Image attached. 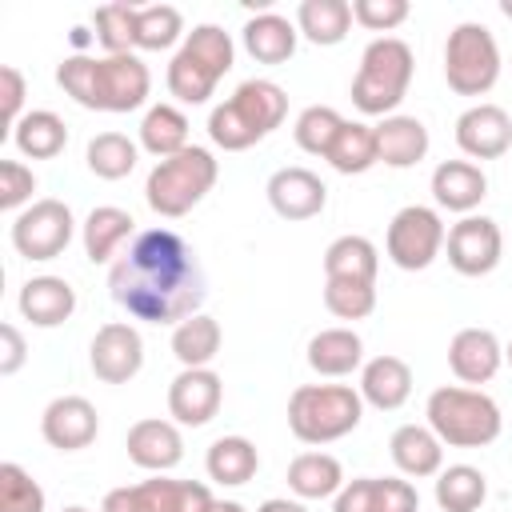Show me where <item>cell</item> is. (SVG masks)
Returning a JSON list of instances; mask_svg holds the SVG:
<instances>
[{"instance_id": "34", "label": "cell", "mask_w": 512, "mask_h": 512, "mask_svg": "<svg viewBox=\"0 0 512 512\" xmlns=\"http://www.w3.org/2000/svg\"><path fill=\"white\" fill-rule=\"evenodd\" d=\"M220 344H224L220 320H212L208 312H196L172 328V356L180 360V368H212Z\"/></svg>"}, {"instance_id": "47", "label": "cell", "mask_w": 512, "mask_h": 512, "mask_svg": "<svg viewBox=\"0 0 512 512\" xmlns=\"http://www.w3.org/2000/svg\"><path fill=\"white\" fill-rule=\"evenodd\" d=\"M0 84H4V132L0 136H12V128L20 124V116H24V96H28V80H24V72L16 68V64H4L0 68Z\"/></svg>"}, {"instance_id": "44", "label": "cell", "mask_w": 512, "mask_h": 512, "mask_svg": "<svg viewBox=\"0 0 512 512\" xmlns=\"http://www.w3.org/2000/svg\"><path fill=\"white\" fill-rule=\"evenodd\" d=\"M32 192H36V172L20 160H0V208L20 216L28 204H36Z\"/></svg>"}, {"instance_id": "39", "label": "cell", "mask_w": 512, "mask_h": 512, "mask_svg": "<svg viewBox=\"0 0 512 512\" xmlns=\"http://www.w3.org/2000/svg\"><path fill=\"white\" fill-rule=\"evenodd\" d=\"M184 16L176 4H148L136 8V48L140 52H168L172 44H184Z\"/></svg>"}, {"instance_id": "14", "label": "cell", "mask_w": 512, "mask_h": 512, "mask_svg": "<svg viewBox=\"0 0 512 512\" xmlns=\"http://www.w3.org/2000/svg\"><path fill=\"white\" fill-rule=\"evenodd\" d=\"M88 368L104 384H128L144 368V336L128 320H108L88 344Z\"/></svg>"}, {"instance_id": "45", "label": "cell", "mask_w": 512, "mask_h": 512, "mask_svg": "<svg viewBox=\"0 0 512 512\" xmlns=\"http://www.w3.org/2000/svg\"><path fill=\"white\" fill-rule=\"evenodd\" d=\"M372 512H420V492L408 476H372Z\"/></svg>"}, {"instance_id": "42", "label": "cell", "mask_w": 512, "mask_h": 512, "mask_svg": "<svg viewBox=\"0 0 512 512\" xmlns=\"http://www.w3.org/2000/svg\"><path fill=\"white\" fill-rule=\"evenodd\" d=\"M48 496L44 488L32 480L28 468H20L16 460L0 464V512H44Z\"/></svg>"}, {"instance_id": "22", "label": "cell", "mask_w": 512, "mask_h": 512, "mask_svg": "<svg viewBox=\"0 0 512 512\" xmlns=\"http://www.w3.org/2000/svg\"><path fill=\"white\" fill-rule=\"evenodd\" d=\"M356 392H360L364 404H372V408H380V412L404 408L408 396H412V368H408V360H400V356H392V352H380V356L364 360Z\"/></svg>"}, {"instance_id": "46", "label": "cell", "mask_w": 512, "mask_h": 512, "mask_svg": "<svg viewBox=\"0 0 512 512\" xmlns=\"http://www.w3.org/2000/svg\"><path fill=\"white\" fill-rule=\"evenodd\" d=\"M408 0H352V20L368 32H392L408 20Z\"/></svg>"}, {"instance_id": "54", "label": "cell", "mask_w": 512, "mask_h": 512, "mask_svg": "<svg viewBox=\"0 0 512 512\" xmlns=\"http://www.w3.org/2000/svg\"><path fill=\"white\" fill-rule=\"evenodd\" d=\"M504 360H508V368H512V340L504 344Z\"/></svg>"}, {"instance_id": "25", "label": "cell", "mask_w": 512, "mask_h": 512, "mask_svg": "<svg viewBox=\"0 0 512 512\" xmlns=\"http://www.w3.org/2000/svg\"><path fill=\"white\" fill-rule=\"evenodd\" d=\"M296 40H300L296 20H288V16L272 12V8L248 16L244 32H240V44L256 64H288L292 52H296Z\"/></svg>"}, {"instance_id": "43", "label": "cell", "mask_w": 512, "mask_h": 512, "mask_svg": "<svg viewBox=\"0 0 512 512\" xmlns=\"http://www.w3.org/2000/svg\"><path fill=\"white\" fill-rule=\"evenodd\" d=\"M324 308L336 320H368L376 312V284L324 280Z\"/></svg>"}, {"instance_id": "21", "label": "cell", "mask_w": 512, "mask_h": 512, "mask_svg": "<svg viewBox=\"0 0 512 512\" xmlns=\"http://www.w3.org/2000/svg\"><path fill=\"white\" fill-rule=\"evenodd\" d=\"M16 308L32 328H60L76 312V288L64 276H48L44 272V276H32V280L20 284Z\"/></svg>"}, {"instance_id": "38", "label": "cell", "mask_w": 512, "mask_h": 512, "mask_svg": "<svg viewBox=\"0 0 512 512\" xmlns=\"http://www.w3.org/2000/svg\"><path fill=\"white\" fill-rule=\"evenodd\" d=\"M136 160H140V144L128 140L124 132H96L88 140V148H84V164L100 180H124V176H132Z\"/></svg>"}, {"instance_id": "55", "label": "cell", "mask_w": 512, "mask_h": 512, "mask_svg": "<svg viewBox=\"0 0 512 512\" xmlns=\"http://www.w3.org/2000/svg\"><path fill=\"white\" fill-rule=\"evenodd\" d=\"M64 512H88V508H84V504H68Z\"/></svg>"}, {"instance_id": "18", "label": "cell", "mask_w": 512, "mask_h": 512, "mask_svg": "<svg viewBox=\"0 0 512 512\" xmlns=\"http://www.w3.org/2000/svg\"><path fill=\"white\" fill-rule=\"evenodd\" d=\"M100 432V412L88 396H56L40 412V436L56 452H80L96 440Z\"/></svg>"}, {"instance_id": "52", "label": "cell", "mask_w": 512, "mask_h": 512, "mask_svg": "<svg viewBox=\"0 0 512 512\" xmlns=\"http://www.w3.org/2000/svg\"><path fill=\"white\" fill-rule=\"evenodd\" d=\"M212 512H244V504H236V500H216Z\"/></svg>"}, {"instance_id": "37", "label": "cell", "mask_w": 512, "mask_h": 512, "mask_svg": "<svg viewBox=\"0 0 512 512\" xmlns=\"http://www.w3.org/2000/svg\"><path fill=\"white\" fill-rule=\"evenodd\" d=\"M488 500V476L472 464H448L436 476V504L440 512H480Z\"/></svg>"}, {"instance_id": "20", "label": "cell", "mask_w": 512, "mask_h": 512, "mask_svg": "<svg viewBox=\"0 0 512 512\" xmlns=\"http://www.w3.org/2000/svg\"><path fill=\"white\" fill-rule=\"evenodd\" d=\"M504 364V344L496 340L492 328H460L448 340V368L460 384L476 388L488 384Z\"/></svg>"}, {"instance_id": "8", "label": "cell", "mask_w": 512, "mask_h": 512, "mask_svg": "<svg viewBox=\"0 0 512 512\" xmlns=\"http://www.w3.org/2000/svg\"><path fill=\"white\" fill-rule=\"evenodd\" d=\"M216 176H220V160L208 148L188 144L184 152L152 164V172L144 180V200L156 216L180 220L216 188Z\"/></svg>"}, {"instance_id": "36", "label": "cell", "mask_w": 512, "mask_h": 512, "mask_svg": "<svg viewBox=\"0 0 512 512\" xmlns=\"http://www.w3.org/2000/svg\"><path fill=\"white\" fill-rule=\"evenodd\" d=\"M188 116L176 104H152L140 120V148L152 152L156 160H168L188 148Z\"/></svg>"}, {"instance_id": "13", "label": "cell", "mask_w": 512, "mask_h": 512, "mask_svg": "<svg viewBox=\"0 0 512 512\" xmlns=\"http://www.w3.org/2000/svg\"><path fill=\"white\" fill-rule=\"evenodd\" d=\"M444 252H448V264L460 272V276H488L496 272V264L504 260V232L492 216H460L452 228H448V240H444Z\"/></svg>"}, {"instance_id": "48", "label": "cell", "mask_w": 512, "mask_h": 512, "mask_svg": "<svg viewBox=\"0 0 512 512\" xmlns=\"http://www.w3.org/2000/svg\"><path fill=\"white\" fill-rule=\"evenodd\" d=\"M28 360V344H24V332L8 320L0 324V376H16Z\"/></svg>"}, {"instance_id": "6", "label": "cell", "mask_w": 512, "mask_h": 512, "mask_svg": "<svg viewBox=\"0 0 512 512\" xmlns=\"http://www.w3.org/2000/svg\"><path fill=\"white\" fill-rule=\"evenodd\" d=\"M364 420V400L352 384H300L288 396V432L300 444H332L356 432Z\"/></svg>"}, {"instance_id": "15", "label": "cell", "mask_w": 512, "mask_h": 512, "mask_svg": "<svg viewBox=\"0 0 512 512\" xmlns=\"http://www.w3.org/2000/svg\"><path fill=\"white\" fill-rule=\"evenodd\" d=\"M224 404V380L212 368H180L168 384V416L180 428H204Z\"/></svg>"}, {"instance_id": "30", "label": "cell", "mask_w": 512, "mask_h": 512, "mask_svg": "<svg viewBox=\"0 0 512 512\" xmlns=\"http://www.w3.org/2000/svg\"><path fill=\"white\" fill-rule=\"evenodd\" d=\"M204 472L220 488H240L260 472V452L248 436H220V440L208 444Z\"/></svg>"}, {"instance_id": "16", "label": "cell", "mask_w": 512, "mask_h": 512, "mask_svg": "<svg viewBox=\"0 0 512 512\" xmlns=\"http://www.w3.org/2000/svg\"><path fill=\"white\" fill-rule=\"evenodd\" d=\"M264 192H268L272 212H276L280 220H292V224L320 216L324 204H328V184H324L312 168H300V164L276 168V172L268 176Z\"/></svg>"}, {"instance_id": "26", "label": "cell", "mask_w": 512, "mask_h": 512, "mask_svg": "<svg viewBox=\"0 0 512 512\" xmlns=\"http://www.w3.org/2000/svg\"><path fill=\"white\" fill-rule=\"evenodd\" d=\"M308 368L324 380H344L364 368V340L356 328H320L308 340Z\"/></svg>"}, {"instance_id": "27", "label": "cell", "mask_w": 512, "mask_h": 512, "mask_svg": "<svg viewBox=\"0 0 512 512\" xmlns=\"http://www.w3.org/2000/svg\"><path fill=\"white\" fill-rule=\"evenodd\" d=\"M376 148H380V164L388 168H412L428 156L432 148V136L424 128V120L416 116H384L376 124Z\"/></svg>"}, {"instance_id": "19", "label": "cell", "mask_w": 512, "mask_h": 512, "mask_svg": "<svg viewBox=\"0 0 512 512\" xmlns=\"http://www.w3.org/2000/svg\"><path fill=\"white\" fill-rule=\"evenodd\" d=\"M124 448H128V460L144 472H172L180 460H184V436H180V424L176 420H160V416H144L128 428L124 436Z\"/></svg>"}, {"instance_id": "31", "label": "cell", "mask_w": 512, "mask_h": 512, "mask_svg": "<svg viewBox=\"0 0 512 512\" xmlns=\"http://www.w3.org/2000/svg\"><path fill=\"white\" fill-rule=\"evenodd\" d=\"M380 272V252L368 236H336L324 248V280H356V284H376Z\"/></svg>"}, {"instance_id": "51", "label": "cell", "mask_w": 512, "mask_h": 512, "mask_svg": "<svg viewBox=\"0 0 512 512\" xmlns=\"http://www.w3.org/2000/svg\"><path fill=\"white\" fill-rule=\"evenodd\" d=\"M92 36H96V32H88V28H72V44H76L80 52L88 48V40H92Z\"/></svg>"}, {"instance_id": "10", "label": "cell", "mask_w": 512, "mask_h": 512, "mask_svg": "<svg viewBox=\"0 0 512 512\" xmlns=\"http://www.w3.org/2000/svg\"><path fill=\"white\" fill-rule=\"evenodd\" d=\"M448 228L436 208L428 204H404L384 232V252L400 272H424L444 252Z\"/></svg>"}, {"instance_id": "32", "label": "cell", "mask_w": 512, "mask_h": 512, "mask_svg": "<svg viewBox=\"0 0 512 512\" xmlns=\"http://www.w3.org/2000/svg\"><path fill=\"white\" fill-rule=\"evenodd\" d=\"M8 140H12L16 152L28 156V160H52V156H60L64 144H68V124H64L52 108H32V112L20 116V124L12 128Z\"/></svg>"}, {"instance_id": "23", "label": "cell", "mask_w": 512, "mask_h": 512, "mask_svg": "<svg viewBox=\"0 0 512 512\" xmlns=\"http://www.w3.org/2000/svg\"><path fill=\"white\" fill-rule=\"evenodd\" d=\"M484 196H488V176H484L480 164H472V160H444V164H436V172H432V200H436V208L472 216Z\"/></svg>"}, {"instance_id": "11", "label": "cell", "mask_w": 512, "mask_h": 512, "mask_svg": "<svg viewBox=\"0 0 512 512\" xmlns=\"http://www.w3.org/2000/svg\"><path fill=\"white\" fill-rule=\"evenodd\" d=\"M216 496L200 480L152 476L140 484H120L104 496L100 512H212Z\"/></svg>"}, {"instance_id": "9", "label": "cell", "mask_w": 512, "mask_h": 512, "mask_svg": "<svg viewBox=\"0 0 512 512\" xmlns=\"http://www.w3.org/2000/svg\"><path fill=\"white\" fill-rule=\"evenodd\" d=\"M444 80L456 96H488L500 80V44L492 28L464 20L444 40Z\"/></svg>"}, {"instance_id": "12", "label": "cell", "mask_w": 512, "mask_h": 512, "mask_svg": "<svg viewBox=\"0 0 512 512\" xmlns=\"http://www.w3.org/2000/svg\"><path fill=\"white\" fill-rule=\"evenodd\" d=\"M72 236H76V216L56 196H44V200L28 204L20 216H12V248L32 264L64 256Z\"/></svg>"}, {"instance_id": "2", "label": "cell", "mask_w": 512, "mask_h": 512, "mask_svg": "<svg viewBox=\"0 0 512 512\" xmlns=\"http://www.w3.org/2000/svg\"><path fill=\"white\" fill-rule=\"evenodd\" d=\"M56 84L88 112H136L152 92V72L136 52L124 56L72 52L56 64Z\"/></svg>"}, {"instance_id": "53", "label": "cell", "mask_w": 512, "mask_h": 512, "mask_svg": "<svg viewBox=\"0 0 512 512\" xmlns=\"http://www.w3.org/2000/svg\"><path fill=\"white\" fill-rule=\"evenodd\" d=\"M500 12H504V16L512 20V0H500Z\"/></svg>"}, {"instance_id": "49", "label": "cell", "mask_w": 512, "mask_h": 512, "mask_svg": "<svg viewBox=\"0 0 512 512\" xmlns=\"http://www.w3.org/2000/svg\"><path fill=\"white\" fill-rule=\"evenodd\" d=\"M332 512H372V476L348 480V484L332 496Z\"/></svg>"}, {"instance_id": "41", "label": "cell", "mask_w": 512, "mask_h": 512, "mask_svg": "<svg viewBox=\"0 0 512 512\" xmlns=\"http://www.w3.org/2000/svg\"><path fill=\"white\" fill-rule=\"evenodd\" d=\"M340 128H344V116H340L336 108H328V104H308V108L296 116L292 136H296L300 152H308V156H328V148H332V140L340 136Z\"/></svg>"}, {"instance_id": "29", "label": "cell", "mask_w": 512, "mask_h": 512, "mask_svg": "<svg viewBox=\"0 0 512 512\" xmlns=\"http://www.w3.org/2000/svg\"><path fill=\"white\" fill-rule=\"evenodd\" d=\"M132 228H136L132 212H124V208H116V204L92 208V212L84 216V224H80L84 256H88L92 264H112V260L120 256V244L132 236Z\"/></svg>"}, {"instance_id": "40", "label": "cell", "mask_w": 512, "mask_h": 512, "mask_svg": "<svg viewBox=\"0 0 512 512\" xmlns=\"http://www.w3.org/2000/svg\"><path fill=\"white\" fill-rule=\"evenodd\" d=\"M96 40L104 56H124L136 52V4H104L92 12Z\"/></svg>"}, {"instance_id": "33", "label": "cell", "mask_w": 512, "mask_h": 512, "mask_svg": "<svg viewBox=\"0 0 512 512\" xmlns=\"http://www.w3.org/2000/svg\"><path fill=\"white\" fill-rule=\"evenodd\" d=\"M348 28H352L348 0H300L296 4V32L316 48L340 44L348 36Z\"/></svg>"}, {"instance_id": "50", "label": "cell", "mask_w": 512, "mask_h": 512, "mask_svg": "<svg viewBox=\"0 0 512 512\" xmlns=\"http://www.w3.org/2000/svg\"><path fill=\"white\" fill-rule=\"evenodd\" d=\"M256 512H312L304 500H288V496H268Z\"/></svg>"}, {"instance_id": "28", "label": "cell", "mask_w": 512, "mask_h": 512, "mask_svg": "<svg viewBox=\"0 0 512 512\" xmlns=\"http://www.w3.org/2000/svg\"><path fill=\"white\" fill-rule=\"evenodd\" d=\"M344 464L332 452H300L288 464V492L296 500H332L344 488Z\"/></svg>"}, {"instance_id": "5", "label": "cell", "mask_w": 512, "mask_h": 512, "mask_svg": "<svg viewBox=\"0 0 512 512\" xmlns=\"http://www.w3.org/2000/svg\"><path fill=\"white\" fill-rule=\"evenodd\" d=\"M424 424L448 448H488L500 436L504 416L488 392L468 388V384H444L428 392Z\"/></svg>"}, {"instance_id": "1", "label": "cell", "mask_w": 512, "mask_h": 512, "mask_svg": "<svg viewBox=\"0 0 512 512\" xmlns=\"http://www.w3.org/2000/svg\"><path fill=\"white\" fill-rule=\"evenodd\" d=\"M112 300L144 324H180L200 312L208 288L196 252L172 228H144L108 268Z\"/></svg>"}, {"instance_id": "24", "label": "cell", "mask_w": 512, "mask_h": 512, "mask_svg": "<svg viewBox=\"0 0 512 512\" xmlns=\"http://www.w3.org/2000/svg\"><path fill=\"white\" fill-rule=\"evenodd\" d=\"M388 452L400 476L408 480H428V476H440L444 468V444L428 424H400L388 436Z\"/></svg>"}, {"instance_id": "35", "label": "cell", "mask_w": 512, "mask_h": 512, "mask_svg": "<svg viewBox=\"0 0 512 512\" xmlns=\"http://www.w3.org/2000/svg\"><path fill=\"white\" fill-rule=\"evenodd\" d=\"M340 176H360L368 168L380 164V148H376V124L364 120H344L340 136L332 140L328 156H324Z\"/></svg>"}, {"instance_id": "4", "label": "cell", "mask_w": 512, "mask_h": 512, "mask_svg": "<svg viewBox=\"0 0 512 512\" xmlns=\"http://www.w3.org/2000/svg\"><path fill=\"white\" fill-rule=\"evenodd\" d=\"M236 64V44L232 32H224L220 24H196L184 44L172 52L164 84L180 104H208V96L216 92V84L232 72Z\"/></svg>"}, {"instance_id": "17", "label": "cell", "mask_w": 512, "mask_h": 512, "mask_svg": "<svg viewBox=\"0 0 512 512\" xmlns=\"http://www.w3.org/2000/svg\"><path fill=\"white\" fill-rule=\"evenodd\" d=\"M456 144L472 164L476 160H500L512 148V116L500 104L480 100L456 116Z\"/></svg>"}, {"instance_id": "3", "label": "cell", "mask_w": 512, "mask_h": 512, "mask_svg": "<svg viewBox=\"0 0 512 512\" xmlns=\"http://www.w3.org/2000/svg\"><path fill=\"white\" fill-rule=\"evenodd\" d=\"M288 116V92L276 80H244L236 92L208 112V140L224 152H244L272 136Z\"/></svg>"}, {"instance_id": "7", "label": "cell", "mask_w": 512, "mask_h": 512, "mask_svg": "<svg viewBox=\"0 0 512 512\" xmlns=\"http://www.w3.org/2000/svg\"><path fill=\"white\" fill-rule=\"evenodd\" d=\"M416 56L400 36H376L360 52V68L352 76V104L364 116H396L400 100L412 88Z\"/></svg>"}]
</instances>
